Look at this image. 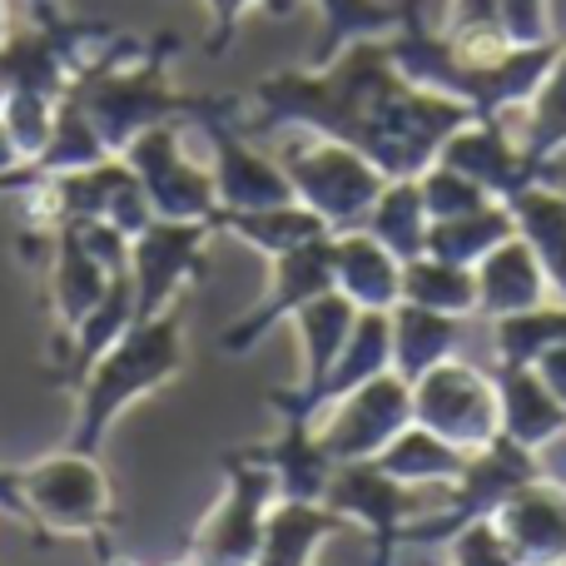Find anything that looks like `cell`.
<instances>
[{
	"instance_id": "cell-1",
	"label": "cell",
	"mask_w": 566,
	"mask_h": 566,
	"mask_svg": "<svg viewBox=\"0 0 566 566\" xmlns=\"http://www.w3.org/2000/svg\"><path fill=\"white\" fill-rule=\"evenodd\" d=\"M179 313L169 318H139L129 323V333L80 378V418L70 432V452H99L109 422L119 418V408L135 398H145L149 388H159L165 378H175L185 353H179Z\"/></svg>"
},
{
	"instance_id": "cell-2",
	"label": "cell",
	"mask_w": 566,
	"mask_h": 566,
	"mask_svg": "<svg viewBox=\"0 0 566 566\" xmlns=\"http://www.w3.org/2000/svg\"><path fill=\"white\" fill-rule=\"evenodd\" d=\"M20 507L45 537H99L109 527V482L95 452H55L20 468Z\"/></svg>"
},
{
	"instance_id": "cell-3",
	"label": "cell",
	"mask_w": 566,
	"mask_h": 566,
	"mask_svg": "<svg viewBox=\"0 0 566 566\" xmlns=\"http://www.w3.org/2000/svg\"><path fill=\"white\" fill-rule=\"evenodd\" d=\"M412 422H422L428 432H438L442 442L462 452L488 448L502 432L497 382H488L468 363L442 358L438 368H428L412 382Z\"/></svg>"
},
{
	"instance_id": "cell-4",
	"label": "cell",
	"mask_w": 566,
	"mask_h": 566,
	"mask_svg": "<svg viewBox=\"0 0 566 566\" xmlns=\"http://www.w3.org/2000/svg\"><path fill=\"white\" fill-rule=\"evenodd\" d=\"M229 488L219 512L195 532L189 542V557L199 566H254L259 547H264V527H269V507H274V478L269 468L249 462L244 452H229L224 458Z\"/></svg>"
},
{
	"instance_id": "cell-5",
	"label": "cell",
	"mask_w": 566,
	"mask_h": 566,
	"mask_svg": "<svg viewBox=\"0 0 566 566\" xmlns=\"http://www.w3.org/2000/svg\"><path fill=\"white\" fill-rule=\"evenodd\" d=\"M408 422H412V382H402L398 373H378L363 388L343 392L328 432H318V438L338 462H368Z\"/></svg>"
},
{
	"instance_id": "cell-6",
	"label": "cell",
	"mask_w": 566,
	"mask_h": 566,
	"mask_svg": "<svg viewBox=\"0 0 566 566\" xmlns=\"http://www.w3.org/2000/svg\"><path fill=\"white\" fill-rule=\"evenodd\" d=\"M289 185L323 224H358L382 195V175L373 159L348 145H328L289 159Z\"/></svg>"
},
{
	"instance_id": "cell-7",
	"label": "cell",
	"mask_w": 566,
	"mask_h": 566,
	"mask_svg": "<svg viewBox=\"0 0 566 566\" xmlns=\"http://www.w3.org/2000/svg\"><path fill=\"white\" fill-rule=\"evenodd\" d=\"M328 502L333 512H343V517H358L368 522L373 532H378V566H392V547H398V532L408 527L412 517H422V502L408 492V482L388 478V472L378 468V462H338V472H333L328 482Z\"/></svg>"
},
{
	"instance_id": "cell-8",
	"label": "cell",
	"mask_w": 566,
	"mask_h": 566,
	"mask_svg": "<svg viewBox=\"0 0 566 566\" xmlns=\"http://www.w3.org/2000/svg\"><path fill=\"white\" fill-rule=\"evenodd\" d=\"M214 224L205 219H159L135 239V323L155 318L189 274H199V244Z\"/></svg>"
},
{
	"instance_id": "cell-9",
	"label": "cell",
	"mask_w": 566,
	"mask_h": 566,
	"mask_svg": "<svg viewBox=\"0 0 566 566\" xmlns=\"http://www.w3.org/2000/svg\"><path fill=\"white\" fill-rule=\"evenodd\" d=\"M129 165H135V179L145 185L149 209L159 219H205V224L214 219V185L179 159L175 129H145L129 145Z\"/></svg>"
},
{
	"instance_id": "cell-10",
	"label": "cell",
	"mask_w": 566,
	"mask_h": 566,
	"mask_svg": "<svg viewBox=\"0 0 566 566\" xmlns=\"http://www.w3.org/2000/svg\"><path fill=\"white\" fill-rule=\"evenodd\" d=\"M497 532L522 566H566V492L552 482H527L497 507Z\"/></svg>"
},
{
	"instance_id": "cell-11",
	"label": "cell",
	"mask_w": 566,
	"mask_h": 566,
	"mask_svg": "<svg viewBox=\"0 0 566 566\" xmlns=\"http://www.w3.org/2000/svg\"><path fill=\"white\" fill-rule=\"evenodd\" d=\"M333 289V239H308V244L289 249V254H279V279H274V293L264 298V308L254 313L249 323H239V328L224 333V348H249V343H259L269 328L283 318V313H298L303 303H313L318 293Z\"/></svg>"
},
{
	"instance_id": "cell-12",
	"label": "cell",
	"mask_w": 566,
	"mask_h": 566,
	"mask_svg": "<svg viewBox=\"0 0 566 566\" xmlns=\"http://www.w3.org/2000/svg\"><path fill=\"white\" fill-rule=\"evenodd\" d=\"M244 458L269 468L274 492L283 502H323L333 472H338V458L323 448V438L308 432V418H283L279 438L259 442V448H244Z\"/></svg>"
},
{
	"instance_id": "cell-13",
	"label": "cell",
	"mask_w": 566,
	"mask_h": 566,
	"mask_svg": "<svg viewBox=\"0 0 566 566\" xmlns=\"http://www.w3.org/2000/svg\"><path fill=\"white\" fill-rule=\"evenodd\" d=\"M497 402H502V438L522 448H547L566 432V408L552 398V388L537 378V368H507L497 373Z\"/></svg>"
},
{
	"instance_id": "cell-14",
	"label": "cell",
	"mask_w": 566,
	"mask_h": 566,
	"mask_svg": "<svg viewBox=\"0 0 566 566\" xmlns=\"http://www.w3.org/2000/svg\"><path fill=\"white\" fill-rule=\"evenodd\" d=\"M333 283H343L353 303L382 313L402 303V274H398V254L382 249L373 234H348L333 239Z\"/></svg>"
},
{
	"instance_id": "cell-15",
	"label": "cell",
	"mask_w": 566,
	"mask_h": 566,
	"mask_svg": "<svg viewBox=\"0 0 566 566\" xmlns=\"http://www.w3.org/2000/svg\"><path fill=\"white\" fill-rule=\"evenodd\" d=\"M338 527H348V517L333 512L328 502H283V497H274V507H269V527H264V547H259L254 566H313V547Z\"/></svg>"
},
{
	"instance_id": "cell-16",
	"label": "cell",
	"mask_w": 566,
	"mask_h": 566,
	"mask_svg": "<svg viewBox=\"0 0 566 566\" xmlns=\"http://www.w3.org/2000/svg\"><path fill=\"white\" fill-rule=\"evenodd\" d=\"M542 264L527 244H512L502 239L488 259H482V274H478V303L492 313V318H507V313H527L542 303Z\"/></svg>"
},
{
	"instance_id": "cell-17",
	"label": "cell",
	"mask_w": 566,
	"mask_h": 566,
	"mask_svg": "<svg viewBox=\"0 0 566 566\" xmlns=\"http://www.w3.org/2000/svg\"><path fill=\"white\" fill-rule=\"evenodd\" d=\"M468 458H472V452L442 442L438 432H428L422 422H408V428H402L373 462H378L388 478L418 488V482H458L462 468H468Z\"/></svg>"
},
{
	"instance_id": "cell-18",
	"label": "cell",
	"mask_w": 566,
	"mask_h": 566,
	"mask_svg": "<svg viewBox=\"0 0 566 566\" xmlns=\"http://www.w3.org/2000/svg\"><path fill=\"white\" fill-rule=\"evenodd\" d=\"M452 338H458L452 313L422 308V303H398V318H392V363H398V378L418 382L428 368H438L452 353Z\"/></svg>"
},
{
	"instance_id": "cell-19",
	"label": "cell",
	"mask_w": 566,
	"mask_h": 566,
	"mask_svg": "<svg viewBox=\"0 0 566 566\" xmlns=\"http://www.w3.org/2000/svg\"><path fill=\"white\" fill-rule=\"evenodd\" d=\"M512 219L527 234V249L537 254L542 274L557 283V293L566 298V199L562 195H542V189H522V195L507 199Z\"/></svg>"
},
{
	"instance_id": "cell-20",
	"label": "cell",
	"mask_w": 566,
	"mask_h": 566,
	"mask_svg": "<svg viewBox=\"0 0 566 566\" xmlns=\"http://www.w3.org/2000/svg\"><path fill=\"white\" fill-rule=\"evenodd\" d=\"M209 224L239 229L249 244L269 249V254H289V249L328 234V224H323L313 209H289V205H274V209H214Z\"/></svg>"
},
{
	"instance_id": "cell-21",
	"label": "cell",
	"mask_w": 566,
	"mask_h": 566,
	"mask_svg": "<svg viewBox=\"0 0 566 566\" xmlns=\"http://www.w3.org/2000/svg\"><path fill=\"white\" fill-rule=\"evenodd\" d=\"M512 239V209H472L458 219H438L428 229V249L432 259H448V264H472V259H488L492 249Z\"/></svg>"
},
{
	"instance_id": "cell-22",
	"label": "cell",
	"mask_w": 566,
	"mask_h": 566,
	"mask_svg": "<svg viewBox=\"0 0 566 566\" xmlns=\"http://www.w3.org/2000/svg\"><path fill=\"white\" fill-rule=\"evenodd\" d=\"M402 303H422V308L458 318V313L478 308V279L462 264H448V259H412L402 269Z\"/></svg>"
},
{
	"instance_id": "cell-23",
	"label": "cell",
	"mask_w": 566,
	"mask_h": 566,
	"mask_svg": "<svg viewBox=\"0 0 566 566\" xmlns=\"http://www.w3.org/2000/svg\"><path fill=\"white\" fill-rule=\"evenodd\" d=\"M373 239L382 249H392L398 259H418L428 249V205L422 189L392 185L378 195V214H373Z\"/></svg>"
},
{
	"instance_id": "cell-24",
	"label": "cell",
	"mask_w": 566,
	"mask_h": 566,
	"mask_svg": "<svg viewBox=\"0 0 566 566\" xmlns=\"http://www.w3.org/2000/svg\"><path fill=\"white\" fill-rule=\"evenodd\" d=\"M323 15H328V40H323V50H318V65L338 55L348 40L373 35V30H382V25H398L402 10H388V6H378V0H323Z\"/></svg>"
},
{
	"instance_id": "cell-25",
	"label": "cell",
	"mask_w": 566,
	"mask_h": 566,
	"mask_svg": "<svg viewBox=\"0 0 566 566\" xmlns=\"http://www.w3.org/2000/svg\"><path fill=\"white\" fill-rule=\"evenodd\" d=\"M566 145V60L557 65V75L542 85V99H537V115H532V129H527V149L522 155L532 165L547 159V149Z\"/></svg>"
},
{
	"instance_id": "cell-26",
	"label": "cell",
	"mask_w": 566,
	"mask_h": 566,
	"mask_svg": "<svg viewBox=\"0 0 566 566\" xmlns=\"http://www.w3.org/2000/svg\"><path fill=\"white\" fill-rule=\"evenodd\" d=\"M452 566H522V562L512 557V547L497 532V522L482 517L452 537Z\"/></svg>"
},
{
	"instance_id": "cell-27",
	"label": "cell",
	"mask_w": 566,
	"mask_h": 566,
	"mask_svg": "<svg viewBox=\"0 0 566 566\" xmlns=\"http://www.w3.org/2000/svg\"><path fill=\"white\" fill-rule=\"evenodd\" d=\"M532 368H537V378L552 388V398H557L562 408H566V343H557V348H547L537 363H532Z\"/></svg>"
},
{
	"instance_id": "cell-28",
	"label": "cell",
	"mask_w": 566,
	"mask_h": 566,
	"mask_svg": "<svg viewBox=\"0 0 566 566\" xmlns=\"http://www.w3.org/2000/svg\"><path fill=\"white\" fill-rule=\"evenodd\" d=\"M219 6V40H214V55L229 45V30H234V20H239V10L249 6V0H214ZM269 10H293V0H269Z\"/></svg>"
},
{
	"instance_id": "cell-29",
	"label": "cell",
	"mask_w": 566,
	"mask_h": 566,
	"mask_svg": "<svg viewBox=\"0 0 566 566\" xmlns=\"http://www.w3.org/2000/svg\"><path fill=\"white\" fill-rule=\"evenodd\" d=\"M179 566H199V562H195V557H185V562H179Z\"/></svg>"
}]
</instances>
